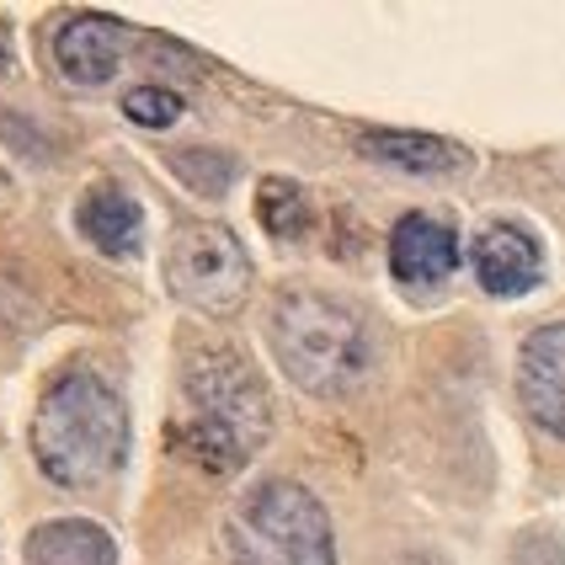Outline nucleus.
Instances as JSON below:
<instances>
[{"instance_id": "f257e3e1", "label": "nucleus", "mask_w": 565, "mask_h": 565, "mask_svg": "<svg viewBox=\"0 0 565 565\" xmlns=\"http://www.w3.org/2000/svg\"><path fill=\"white\" fill-rule=\"evenodd\" d=\"M32 454L54 486L86 491L124 465L128 411L118 390L96 374H64L32 416Z\"/></svg>"}, {"instance_id": "f03ea898", "label": "nucleus", "mask_w": 565, "mask_h": 565, "mask_svg": "<svg viewBox=\"0 0 565 565\" xmlns=\"http://www.w3.org/2000/svg\"><path fill=\"white\" fill-rule=\"evenodd\" d=\"M273 352L282 374L310 395H342L369 374L363 320L326 294H288L273 310Z\"/></svg>"}, {"instance_id": "7ed1b4c3", "label": "nucleus", "mask_w": 565, "mask_h": 565, "mask_svg": "<svg viewBox=\"0 0 565 565\" xmlns=\"http://www.w3.org/2000/svg\"><path fill=\"white\" fill-rule=\"evenodd\" d=\"M188 406H192L188 448L209 470L246 465L262 448V438H267V422H273V406H267L262 384L235 352H203L192 363Z\"/></svg>"}, {"instance_id": "20e7f679", "label": "nucleus", "mask_w": 565, "mask_h": 565, "mask_svg": "<svg viewBox=\"0 0 565 565\" xmlns=\"http://www.w3.org/2000/svg\"><path fill=\"white\" fill-rule=\"evenodd\" d=\"M230 550L241 565H337L326 507L294 480H267L235 507Z\"/></svg>"}, {"instance_id": "39448f33", "label": "nucleus", "mask_w": 565, "mask_h": 565, "mask_svg": "<svg viewBox=\"0 0 565 565\" xmlns=\"http://www.w3.org/2000/svg\"><path fill=\"white\" fill-rule=\"evenodd\" d=\"M166 282L171 294H182L198 310H235L246 282H252V262L241 252V241L220 230V224H192L171 241L166 256Z\"/></svg>"}, {"instance_id": "423d86ee", "label": "nucleus", "mask_w": 565, "mask_h": 565, "mask_svg": "<svg viewBox=\"0 0 565 565\" xmlns=\"http://www.w3.org/2000/svg\"><path fill=\"white\" fill-rule=\"evenodd\" d=\"M128 49V32L113 22V17H96V11H81L70 17L60 32H54V64H60L64 81L75 86H102L118 75Z\"/></svg>"}, {"instance_id": "0eeeda50", "label": "nucleus", "mask_w": 565, "mask_h": 565, "mask_svg": "<svg viewBox=\"0 0 565 565\" xmlns=\"http://www.w3.org/2000/svg\"><path fill=\"white\" fill-rule=\"evenodd\" d=\"M523 406L544 433L565 438V326H539L518 358Z\"/></svg>"}, {"instance_id": "6e6552de", "label": "nucleus", "mask_w": 565, "mask_h": 565, "mask_svg": "<svg viewBox=\"0 0 565 565\" xmlns=\"http://www.w3.org/2000/svg\"><path fill=\"white\" fill-rule=\"evenodd\" d=\"M459 267V235L433 214H411L390 235V273L406 288H438Z\"/></svg>"}, {"instance_id": "1a4fd4ad", "label": "nucleus", "mask_w": 565, "mask_h": 565, "mask_svg": "<svg viewBox=\"0 0 565 565\" xmlns=\"http://www.w3.org/2000/svg\"><path fill=\"white\" fill-rule=\"evenodd\" d=\"M475 278L486 294L512 299V294H529L544 278V256H539L534 235H523L518 224H491L475 246Z\"/></svg>"}, {"instance_id": "9d476101", "label": "nucleus", "mask_w": 565, "mask_h": 565, "mask_svg": "<svg viewBox=\"0 0 565 565\" xmlns=\"http://www.w3.org/2000/svg\"><path fill=\"white\" fill-rule=\"evenodd\" d=\"M363 156L384 160L395 171H411V177H448V171H465L470 156L448 139H433V134H411V128H374L358 139Z\"/></svg>"}, {"instance_id": "9b49d317", "label": "nucleus", "mask_w": 565, "mask_h": 565, "mask_svg": "<svg viewBox=\"0 0 565 565\" xmlns=\"http://www.w3.org/2000/svg\"><path fill=\"white\" fill-rule=\"evenodd\" d=\"M28 565H118V544L107 529L64 518V523H43L28 539Z\"/></svg>"}, {"instance_id": "f8f14e48", "label": "nucleus", "mask_w": 565, "mask_h": 565, "mask_svg": "<svg viewBox=\"0 0 565 565\" xmlns=\"http://www.w3.org/2000/svg\"><path fill=\"white\" fill-rule=\"evenodd\" d=\"M81 235L107 256H134L139 235H145V214L124 188H96L81 203Z\"/></svg>"}, {"instance_id": "ddd939ff", "label": "nucleus", "mask_w": 565, "mask_h": 565, "mask_svg": "<svg viewBox=\"0 0 565 565\" xmlns=\"http://www.w3.org/2000/svg\"><path fill=\"white\" fill-rule=\"evenodd\" d=\"M256 214H262V224L278 235V241H288V235H299L305 224H310V203H305V192L294 188V182H262V192H256Z\"/></svg>"}, {"instance_id": "4468645a", "label": "nucleus", "mask_w": 565, "mask_h": 565, "mask_svg": "<svg viewBox=\"0 0 565 565\" xmlns=\"http://www.w3.org/2000/svg\"><path fill=\"white\" fill-rule=\"evenodd\" d=\"M171 171H177L192 192H203V198H220V192L235 182V166H230V156H220V150H188V156L171 160Z\"/></svg>"}, {"instance_id": "2eb2a0df", "label": "nucleus", "mask_w": 565, "mask_h": 565, "mask_svg": "<svg viewBox=\"0 0 565 565\" xmlns=\"http://www.w3.org/2000/svg\"><path fill=\"white\" fill-rule=\"evenodd\" d=\"M124 113L139 128H171L182 118V96L166 92V86H134V92L124 96Z\"/></svg>"}, {"instance_id": "dca6fc26", "label": "nucleus", "mask_w": 565, "mask_h": 565, "mask_svg": "<svg viewBox=\"0 0 565 565\" xmlns=\"http://www.w3.org/2000/svg\"><path fill=\"white\" fill-rule=\"evenodd\" d=\"M6 70H11V54H6V49H0V75H6Z\"/></svg>"}]
</instances>
